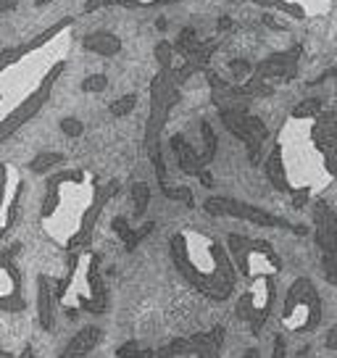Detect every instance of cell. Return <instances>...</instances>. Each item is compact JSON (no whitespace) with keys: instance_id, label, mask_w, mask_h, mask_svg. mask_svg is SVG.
Instances as JSON below:
<instances>
[{"instance_id":"obj_18","label":"cell","mask_w":337,"mask_h":358,"mask_svg":"<svg viewBox=\"0 0 337 358\" xmlns=\"http://www.w3.org/2000/svg\"><path fill=\"white\" fill-rule=\"evenodd\" d=\"M85 48L98 56H116L122 50V40L111 32H92L85 37Z\"/></svg>"},{"instance_id":"obj_31","label":"cell","mask_w":337,"mask_h":358,"mask_svg":"<svg viewBox=\"0 0 337 358\" xmlns=\"http://www.w3.org/2000/svg\"><path fill=\"white\" fill-rule=\"evenodd\" d=\"M274 345H277V350H274V356H277V358L285 356V337L277 335V343H274Z\"/></svg>"},{"instance_id":"obj_5","label":"cell","mask_w":337,"mask_h":358,"mask_svg":"<svg viewBox=\"0 0 337 358\" xmlns=\"http://www.w3.org/2000/svg\"><path fill=\"white\" fill-rule=\"evenodd\" d=\"M106 287L101 282V256L90 250V248H79L71 266L64 277L50 280V277H40V287H37V311H40V324L43 329H53L56 327L58 311H90L103 313L106 311Z\"/></svg>"},{"instance_id":"obj_24","label":"cell","mask_w":337,"mask_h":358,"mask_svg":"<svg viewBox=\"0 0 337 358\" xmlns=\"http://www.w3.org/2000/svg\"><path fill=\"white\" fill-rule=\"evenodd\" d=\"M135 106H137V95H124V98H119V101L111 106V113L113 116H127Z\"/></svg>"},{"instance_id":"obj_8","label":"cell","mask_w":337,"mask_h":358,"mask_svg":"<svg viewBox=\"0 0 337 358\" xmlns=\"http://www.w3.org/2000/svg\"><path fill=\"white\" fill-rule=\"evenodd\" d=\"M206 213L211 216H235V219H243V222H250L256 227H269V229H290L295 235H306V227H295L287 219H282L277 213H269L253 206V203H243L235 201V198H208L203 203Z\"/></svg>"},{"instance_id":"obj_7","label":"cell","mask_w":337,"mask_h":358,"mask_svg":"<svg viewBox=\"0 0 337 358\" xmlns=\"http://www.w3.org/2000/svg\"><path fill=\"white\" fill-rule=\"evenodd\" d=\"M322 324V298L314 282L308 277L292 280L285 295V308H282V327H287L295 335L314 332Z\"/></svg>"},{"instance_id":"obj_15","label":"cell","mask_w":337,"mask_h":358,"mask_svg":"<svg viewBox=\"0 0 337 358\" xmlns=\"http://www.w3.org/2000/svg\"><path fill=\"white\" fill-rule=\"evenodd\" d=\"M224 343V329L222 327H216L214 332H208V335H195L190 340H177V343H171V345L164 350L166 356H216L219 353V348Z\"/></svg>"},{"instance_id":"obj_22","label":"cell","mask_w":337,"mask_h":358,"mask_svg":"<svg viewBox=\"0 0 337 358\" xmlns=\"http://www.w3.org/2000/svg\"><path fill=\"white\" fill-rule=\"evenodd\" d=\"M148 198H150L148 185H145V182H137V185H135V216H143V213H145Z\"/></svg>"},{"instance_id":"obj_20","label":"cell","mask_w":337,"mask_h":358,"mask_svg":"<svg viewBox=\"0 0 337 358\" xmlns=\"http://www.w3.org/2000/svg\"><path fill=\"white\" fill-rule=\"evenodd\" d=\"M98 337H101V329L98 327H85L82 332H79L66 348V356H82V353H90L95 343H98Z\"/></svg>"},{"instance_id":"obj_21","label":"cell","mask_w":337,"mask_h":358,"mask_svg":"<svg viewBox=\"0 0 337 358\" xmlns=\"http://www.w3.org/2000/svg\"><path fill=\"white\" fill-rule=\"evenodd\" d=\"M319 111H322V98H308L292 108V119H314Z\"/></svg>"},{"instance_id":"obj_30","label":"cell","mask_w":337,"mask_h":358,"mask_svg":"<svg viewBox=\"0 0 337 358\" xmlns=\"http://www.w3.org/2000/svg\"><path fill=\"white\" fill-rule=\"evenodd\" d=\"M64 129H66V132H71V134L82 132V127H79L77 122H71V119H66V122H64Z\"/></svg>"},{"instance_id":"obj_11","label":"cell","mask_w":337,"mask_h":358,"mask_svg":"<svg viewBox=\"0 0 337 358\" xmlns=\"http://www.w3.org/2000/svg\"><path fill=\"white\" fill-rule=\"evenodd\" d=\"M16 250H0V313L27 311V292H24V274L16 264Z\"/></svg>"},{"instance_id":"obj_19","label":"cell","mask_w":337,"mask_h":358,"mask_svg":"<svg viewBox=\"0 0 337 358\" xmlns=\"http://www.w3.org/2000/svg\"><path fill=\"white\" fill-rule=\"evenodd\" d=\"M168 3H177V0H90L85 6V11L92 13L95 8H103V6H119V8H161V6H168Z\"/></svg>"},{"instance_id":"obj_23","label":"cell","mask_w":337,"mask_h":358,"mask_svg":"<svg viewBox=\"0 0 337 358\" xmlns=\"http://www.w3.org/2000/svg\"><path fill=\"white\" fill-rule=\"evenodd\" d=\"M161 192H164V195H166V198H171V201H182L185 203V206H192V192L187 190V187H161Z\"/></svg>"},{"instance_id":"obj_3","label":"cell","mask_w":337,"mask_h":358,"mask_svg":"<svg viewBox=\"0 0 337 358\" xmlns=\"http://www.w3.org/2000/svg\"><path fill=\"white\" fill-rule=\"evenodd\" d=\"M168 253L180 277L214 303L227 301L237 287V266L229 245L201 227H182L168 240Z\"/></svg>"},{"instance_id":"obj_27","label":"cell","mask_w":337,"mask_h":358,"mask_svg":"<svg viewBox=\"0 0 337 358\" xmlns=\"http://www.w3.org/2000/svg\"><path fill=\"white\" fill-rule=\"evenodd\" d=\"M232 74H235V79H243L248 77V71H250V64L248 61H232Z\"/></svg>"},{"instance_id":"obj_28","label":"cell","mask_w":337,"mask_h":358,"mask_svg":"<svg viewBox=\"0 0 337 358\" xmlns=\"http://www.w3.org/2000/svg\"><path fill=\"white\" fill-rule=\"evenodd\" d=\"M327 79H335V82H337V66L322 71V74H319V77H316L314 82H308V85H322V82H327Z\"/></svg>"},{"instance_id":"obj_2","label":"cell","mask_w":337,"mask_h":358,"mask_svg":"<svg viewBox=\"0 0 337 358\" xmlns=\"http://www.w3.org/2000/svg\"><path fill=\"white\" fill-rule=\"evenodd\" d=\"M116 185H103L87 169H64L48 177L40 232L61 250L85 248Z\"/></svg>"},{"instance_id":"obj_25","label":"cell","mask_w":337,"mask_h":358,"mask_svg":"<svg viewBox=\"0 0 337 358\" xmlns=\"http://www.w3.org/2000/svg\"><path fill=\"white\" fill-rule=\"evenodd\" d=\"M290 198L295 208H303L306 203H308V198H311V187H308V185H301V187H295V190L290 192Z\"/></svg>"},{"instance_id":"obj_1","label":"cell","mask_w":337,"mask_h":358,"mask_svg":"<svg viewBox=\"0 0 337 358\" xmlns=\"http://www.w3.org/2000/svg\"><path fill=\"white\" fill-rule=\"evenodd\" d=\"M74 19L64 16L34 40L0 53V145L45 108L69 66Z\"/></svg>"},{"instance_id":"obj_6","label":"cell","mask_w":337,"mask_h":358,"mask_svg":"<svg viewBox=\"0 0 337 358\" xmlns=\"http://www.w3.org/2000/svg\"><path fill=\"white\" fill-rule=\"evenodd\" d=\"M156 58L158 74L150 82V113H148L145 124V148L150 161H153V166H156L158 185L166 187V166H164V158H161V134H164L171 106L180 101L177 79L171 74L174 71V48L168 43H158Z\"/></svg>"},{"instance_id":"obj_26","label":"cell","mask_w":337,"mask_h":358,"mask_svg":"<svg viewBox=\"0 0 337 358\" xmlns=\"http://www.w3.org/2000/svg\"><path fill=\"white\" fill-rule=\"evenodd\" d=\"M106 85H108V79L103 77V74H95V77L82 82V90L85 92H98V90H106Z\"/></svg>"},{"instance_id":"obj_29","label":"cell","mask_w":337,"mask_h":358,"mask_svg":"<svg viewBox=\"0 0 337 358\" xmlns=\"http://www.w3.org/2000/svg\"><path fill=\"white\" fill-rule=\"evenodd\" d=\"M324 345H327V350H335V348H337V324L332 327V329H327Z\"/></svg>"},{"instance_id":"obj_13","label":"cell","mask_w":337,"mask_h":358,"mask_svg":"<svg viewBox=\"0 0 337 358\" xmlns=\"http://www.w3.org/2000/svg\"><path fill=\"white\" fill-rule=\"evenodd\" d=\"M222 119H224L227 127H229V129H232V132L245 143L250 161H253V164H259L264 140L269 137L266 124L261 122V119H256V116H248V113H243V111H222Z\"/></svg>"},{"instance_id":"obj_16","label":"cell","mask_w":337,"mask_h":358,"mask_svg":"<svg viewBox=\"0 0 337 358\" xmlns=\"http://www.w3.org/2000/svg\"><path fill=\"white\" fill-rule=\"evenodd\" d=\"M264 174L266 179L271 182V187L277 192H285V195H290L295 187L290 185V177H287V166H285V145H282L280 140L271 145V153L266 156L264 161Z\"/></svg>"},{"instance_id":"obj_10","label":"cell","mask_w":337,"mask_h":358,"mask_svg":"<svg viewBox=\"0 0 337 358\" xmlns=\"http://www.w3.org/2000/svg\"><path fill=\"white\" fill-rule=\"evenodd\" d=\"M314 235L322 253L324 280L337 287V211L327 201L314 203Z\"/></svg>"},{"instance_id":"obj_14","label":"cell","mask_w":337,"mask_h":358,"mask_svg":"<svg viewBox=\"0 0 337 358\" xmlns=\"http://www.w3.org/2000/svg\"><path fill=\"white\" fill-rule=\"evenodd\" d=\"M301 53H303V45H292L282 53H274V56L264 58L253 74H259L261 79H266L269 85H277V82H292L298 77V64H301Z\"/></svg>"},{"instance_id":"obj_4","label":"cell","mask_w":337,"mask_h":358,"mask_svg":"<svg viewBox=\"0 0 337 358\" xmlns=\"http://www.w3.org/2000/svg\"><path fill=\"white\" fill-rule=\"evenodd\" d=\"M227 245L235 258L237 274L248 285L237 301V319L248 322L250 332L259 337L269 319L274 298H277V277L282 271V258L271 248V243L256 240V237L229 235Z\"/></svg>"},{"instance_id":"obj_12","label":"cell","mask_w":337,"mask_h":358,"mask_svg":"<svg viewBox=\"0 0 337 358\" xmlns=\"http://www.w3.org/2000/svg\"><path fill=\"white\" fill-rule=\"evenodd\" d=\"M311 143L324 158V171L332 179H337V111H322L314 116V127H311Z\"/></svg>"},{"instance_id":"obj_17","label":"cell","mask_w":337,"mask_h":358,"mask_svg":"<svg viewBox=\"0 0 337 358\" xmlns=\"http://www.w3.org/2000/svg\"><path fill=\"white\" fill-rule=\"evenodd\" d=\"M171 148H174V153H177V158H180V169L185 171V174L201 177L203 171H206V161H203V156H198V153L185 143V137L174 134V137H171Z\"/></svg>"},{"instance_id":"obj_9","label":"cell","mask_w":337,"mask_h":358,"mask_svg":"<svg viewBox=\"0 0 337 358\" xmlns=\"http://www.w3.org/2000/svg\"><path fill=\"white\" fill-rule=\"evenodd\" d=\"M24 190H27V177L22 169L13 161H0V240H6L16 227Z\"/></svg>"}]
</instances>
